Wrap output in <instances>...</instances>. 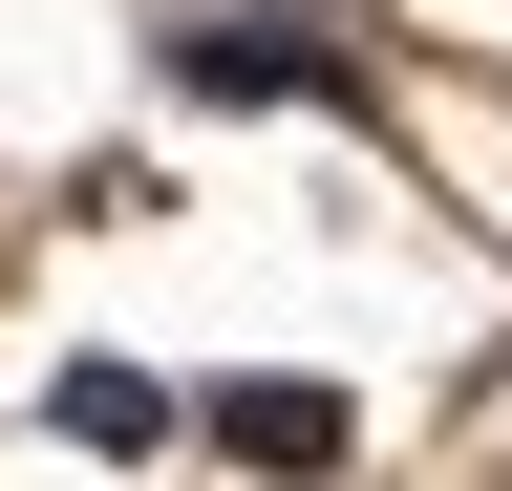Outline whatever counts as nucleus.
<instances>
[{
    "label": "nucleus",
    "mask_w": 512,
    "mask_h": 491,
    "mask_svg": "<svg viewBox=\"0 0 512 491\" xmlns=\"http://www.w3.org/2000/svg\"><path fill=\"white\" fill-rule=\"evenodd\" d=\"M214 449H235V470H342L363 406H342V385H214Z\"/></svg>",
    "instance_id": "nucleus-2"
},
{
    "label": "nucleus",
    "mask_w": 512,
    "mask_h": 491,
    "mask_svg": "<svg viewBox=\"0 0 512 491\" xmlns=\"http://www.w3.org/2000/svg\"><path fill=\"white\" fill-rule=\"evenodd\" d=\"M171 86H214V107H342V43L320 22H171Z\"/></svg>",
    "instance_id": "nucleus-1"
},
{
    "label": "nucleus",
    "mask_w": 512,
    "mask_h": 491,
    "mask_svg": "<svg viewBox=\"0 0 512 491\" xmlns=\"http://www.w3.org/2000/svg\"><path fill=\"white\" fill-rule=\"evenodd\" d=\"M43 406H64V427H86V449H150V427H171L150 385H128V363H64V385H43Z\"/></svg>",
    "instance_id": "nucleus-3"
}]
</instances>
